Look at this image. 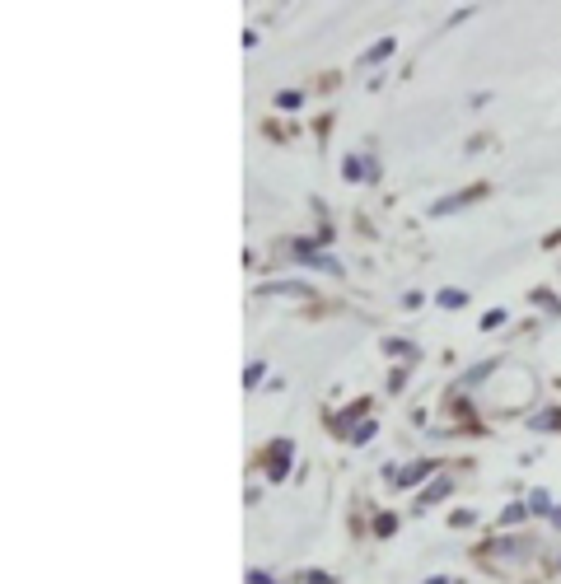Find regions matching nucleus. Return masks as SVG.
Segmentation results:
<instances>
[{
	"instance_id": "obj_13",
	"label": "nucleus",
	"mask_w": 561,
	"mask_h": 584,
	"mask_svg": "<svg viewBox=\"0 0 561 584\" xmlns=\"http://www.w3.org/2000/svg\"><path fill=\"white\" fill-rule=\"evenodd\" d=\"M384 351H389V356H403V360H412V356H417V346H412V342H393V337H389V342H384Z\"/></svg>"
},
{
	"instance_id": "obj_14",
	"label": "nucleus",
	"mask_w": 561,
	"mask_h": 584,
	"mask_svg": "<svg viewBox=\"0 0 561 584\" xmlns=\"http://www.w3.org/2000/svg\"><path fill=\"white\" fill-rule=\"evenodd\" d=\"M529 510L533 514H552V496H547V491H533V496H529Z\"/></svg>"
},
{
	"instance_id": "obj_15",
	"label": "nucleus",
	"mask_w": 561,
	"mask_h": 584,
	"mask_svg": "<svg viewBox=\"0 0 561 584\" xmlns=\"http://www.w3.org/2000/svg\"><path fill=\"white\" fill-rule=\"evenodd\" d=\"M346 440H356V444H370V440H374V421H360V426L351 430Z\"/></svg>"
},
{
	"instance_id": "obj_23",
	"label": "nucleus",
	"mask_w": 561,
	"mask_h": 584,
	"mask_svg": "<svg viewBox=\"0 0 561 584\" xmlns=\"http://www.w3.org/2000/svg\"><path fill=\"white\" fill-rule=\"evenodd\" d=\"M304 580H309V584H332V575H323V570H309Z\"/></svg>"
},
{
	"instance_id": "obj_22",
	"label": "nucleus",
	"mask_w": 561,
	"mask_h": 584,
	"mask_svg": "<svg viewBox=\"0 0 561 584\" xmlns=\"http://www.w3.org/2000/svg\"><path fill=\"white\" fill-rule=\"evenodd\" d=\"M248 584H272V575L267 570H248Z\"/></svg>"
},
{
	"instance_id": "obj_10",
	"label": "nucleus",
	"mask_w": 561,
	"mask_h": 584,
	"mask_svg": "<svg viewBox=\"0 0 561 584\" xmlns=\"http://www.w3.org/2000/svg\"><path fill=\"white\" fill-rule=\"evenodd\" d=\"M533 430H561V412H557V407L538 412V416H533Z\"/></svg>"
},
{
	"instance_id": "obj_11",
	"label": "nucleus",
	"mask_w": 561,
	"mask_h": 584,
	"mask_svg": "<svg viewBox=\"0 0 561 584\" xmlns=\"http://www.w3.org/2000/svg\"><path fill=\"white\" fill-rule=\"evenodd\" d=\"M309 267H318V271H328V276H342V262H337V257L332 253H318L314 262H309Z\"/></svg>"
},
{
	"instance_id": "obj_8",
	"label": "nucleus",
	"mask_w": 561,
	"mask_h": 584,
	"mask_svg": "<svg viewBox=\"0 0 561 584\" xmlns=\"http://www.w3.org/2000/svg\"><path fill=\"white\" fill-rule=\"evenodd\" d=\"M449 491H454V482H449V477H440V482H435V486H426V496H421V505H435V500H445Z\"/></svg>"
},
{
	"instance_id": "obj_16",
	"label": "nucleus",
	"mask_w": 561,
	"mask_h": 584,
	"mask_svg": "<svg viewBox=\"0 0 561 584\" xmlns=\"http://www.w3.org/2000/svg\"><path fill=\"white\" fill-rule=\"evenodd\" d=\"M393 528H398V519H393V514H379V519H374V533H379V538H389Z\"/></svg>"
},
{
	"instance_id": "obj_19",
	"label": "nucleus",
	"mask_w": 561,
	"mask_h": 584,
	"mask_svg": "<svg viewBox=\"0 0 561 584\" xmlns=\"http://www.w3.org/2000/svg\"><path fill=\"white\" fill-rule=\"evenodd\" d=\"M524 519V505H505L501 510V524H519Z\"/></svg>"
},
{
	"instance_id": "obj_7",
	"label": "nucleus",
	"mask_w": 561,
	"mask_h": 584,
	"mask_svg": "<svg viewBox=\"0 0 561 584\" xmlns=\"http://www.w3.org/2000/svg\"><path fill=\"white\" fill-rule=\"evenodd\" d=\"M262 295H309V285H295V281H281V285H262Z\"/></svg>"
},
{
	"instance_id": "obj_5",
	"label": "nucleus",
	"mask_w": 561,
	"mask_h": 584,
	"mask_svg": "<svg viewBox=\"0 0 561 584\" xmlns=\"http://www.w3.org/2000/svg\"><path fill=\"white\" fill-rule=\"evenodd\" d=\"M389 57H393V38H379L360 61H365V66H379V61H389Z\"/></svg>"
},
{
	"instance_id": "obj_9",
	"label": "nucleus",
	"mask_w": 561,
	"mask_h": 584,
	"mask_svg": "<svg viewBox=\"0 0 561 584\" xmlns=\"http://www.w3.org/2000/svg\"><path fill=\"white\" fill-rule=\"evenodd\" d=\"M473 197H477V192H459V197H445L440 206H431V211H435V215H449V211H459V206H468Z\"/></svg>"
},
{
	"instance_id": "obj_4",
	"label": "nucleus",
	"mask_w": 561,
	"mask_h": 584,
	"mask_svg": "<svg viewBox=\"0 0 561 584\" xmlns=\"http://www.w3.org/2000/svg\"><path fill=\"white\" fill-rule=\"evenodd\" d=\"M286 472H290V444H276V449H272V468H267V477H272V482H281Z\"/></svg>"
},
{
	"instance_id": "obj_18",
	"label": "nucleus",
	"mask_w": 561,
	"mask_h": 584,
	"mask_svg": "<svg viewBox=\"0 0 561 584\" xmlns=\"http://www.w3.org/2000/svg\"><path fill=\"white\" fill-rule=\"evenodd\" d=\"M276 103H281V108H300V103H304V94H300V89H286V94H281V99H276Z\"/></svg>"
},
{
	"instance_id": "obj_1",
	"label": "nucleus",
	"mask_w": 561,
	"mask_h": 584,
	"mask_svg": "<svg viewBox=\"0 0 561 584\" xmlns=\"http://www.w3.org/2000/svg\"><path fill=\"white\" fill-rule=\"evenodd\" d=\"M529 552H533V542H529V538H501L491 556H496V561H524Z\"/></svg>"
},
{
	"instance_id": "obj_24",
	"label": "nucleus",
	"mask_w": 561,
	"mask_h": 584,
	"mask_svg": "<svg viewBox=\"0 0 561 584\" xmlns=\"http://www.w3.org/2000/svg\"><path fill=\"white\" fill-rule=\"evenodd\" d=\"M426 584H445V580H426Z\"/></svg>"
},
{
	"instance_id": "obj_6",
	"label": "nucleus",
	"mask_w": 561,
	"mask_h": 584,
	"mask_svg": "<svg viewBox=\"0 0 561 584\" xmlns=\"http://www.w3.org/2000/svg\"><path fill=\"white\" fill-rule=\"evenodd\" d=\"M487 374H496V365H491V360H487V365H477V370H468V374H463V379H459V393L477 388V384H482V379H487Z\"/></svg>"
},
{
	"instance_id": "obj_21",
	"label": "nucleus",
	"mask_w": 561,
	"mask_h": 584,
	"mask_svg": "<svg viewBox=\"0 0 561 584\" xmlns=\"http://www.w3.org/2000/svg\"><path fill=\"white\" fill-rule=\"evenodd\" d=\"M258 379H262V360H258V365H248V370H244V384H248V388L258 384Z\"/></svg>"
},
{
	"instance_id": "obj_12",
	"label": "nucleus",
	"mask_w": 561,
	"mask_h": 584,
	"mask_svg": "<svg viewBox=\"0 0 561 584\" xmlns=\"http://www.w3.org/2000/svg\"><path fill=\"white\" fill-rule=\"evenodd\" d=\"M463 304H468L463 290H440V309H463Z\"/></svg>"
},
{
	"instance_id": "obj_2",
	"label": "nucleus",
	"mask_w": 561,
	"mask_h": 584,
	"mask_svg": "<svg viewBox=\"0 0 561 584\" xmlns=\"http://www.w3.org/2000/svg\"><path fill=\"white\" fill-rule=\"evenodd\" d=\"M342 178H346V183H370V178H379V169H374L370 159H356V155H346V164H342Z\"/></svg>"
},
{
	"instance_id": "obj_20",
	"label": "nucleus",
	"mask_w": 561,
	"mask_h": 584,
	"mask_svg": "<svg viewBox=\"0 0 561 584\" xmlns=\"http://www.w3.org/2000/svg\"><path fill=\"white\" fill-rule=\"evenodd\" d=\"M533 300H538V304H543V309H547V314H561V304H557V300H552V295H547V290H538V295H533Z\"/></svg>"
},
{
	"instance_id": "obj_17",
	"label": "nucleus",
	"mask_w": 561,
	"mask_h": 584,
	"mask_svg": "<svg viewBox=\"0 0 561 584\" xmlns=\"http://www.w3.org/2000/svg\"><path fill=\"white\" fill-rule=\"evenodd\" d=\"M501 323H505V309H491V314L482 318V332H496V328H501Z\"/></svg>"
},
{
	"instance_id": "obj_3",
	"label": "nucleus",
	"mask_w": 561,
	"mask_h": 584,
	"mask_svg": "<svg viewBox=\"0 0 561 584\" xmlns=\"http://www.w3.org/2000/svg\"><path fill=\"white\" fill-rule=\"evenodd\" d=\"M435 468H440V463H431V458H417V463H407V468L398 472L393 482H398V486H417V482H426Z\"/></svg>"
}]
</instances>
